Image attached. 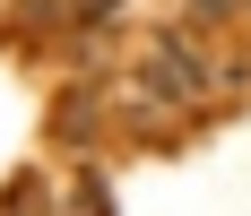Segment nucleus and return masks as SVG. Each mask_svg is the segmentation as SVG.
Listing matches in <instances>:
<instances>
[{
    "mask_svg": "<svg viewBox=\"0 0 251 216\" xmlns=\"http://www.w3.org/2000/svg\"><path fill=\"white\" fill-rule=\"evenodd\" d=\"M182 87H200V52L182 61V44H165L156 52V96H182Z\"/></svg>",
    "mask_w": 251,
    "mask_h": 216,
    "instance_id": "1",
    "label": "nucleus"
}]
</instances>
